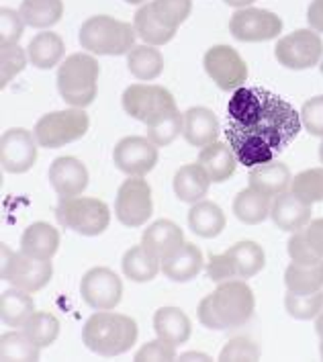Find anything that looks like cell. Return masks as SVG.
<instances>
[{
	"label": "cell",
	"instance_id": "obj_1",
	"mask_svg": "<svg viewBox=\"0 0 323 362\" xmlns=\"http://www.w3.org/2000/svg\"><path fill=\"white\" fill-rule=\"evenodd\" d=\"M254 309H256L254 291L242 279H233L219 283L217 288L199 303L196 317L209 329L225 332L246 325L254 315Z\"/></svg>",
	"mask_w": 323,
	"mask_h": 362
},
{
	"label": "cell",
	"instance_id": "obj_2",
	"mask_svg": "<svg viewBox=\"0 0 323 362\" xmlns=\"http://www.w3.org/2000/svg\"><path fill=\"white\" fill-rule=\"evenodd\" d=\"M82 342L98 356H119L137 342V324L129 315L96 311L82 327Z\"/></svg>",
	"mask_w": 323,
	"mask_h": 362
},
{
	"label": "cell",
	"instance_id": "obj_3",
	"mask_svg": "<svg viewBox=\"0 0 323 362\" xmlns=\"http://www.w3.org/2000/svg\"><path fill=\"white\" fill-rule=\"evenodd\" d=\"M135 27L125 21L96 15L82 23L80 45L96 56H123L135 45Z\"/></svg>",
	"mask_w": 323,
	"mask_h": 362
},
{
	"label": "cell",
	"instance_id": "obj_4",
	"mask_svg": "<svg viewBox=\"0 0 323 362\" xmlns=\"http://www.w3.org/2000/svg\"><path fill=\"white\" fill-rule=\"evenodd\" d=\"M98 62L93 54H72L66 57L57 70V90L59 96L76 109L93 105L96 98Z\"/></svg>",
	"mask_w": 323,
	"mask_h": 362
},
{
	"label": "cell",
	"instance_id": "obj_5",
	"mask_svg": "<svg viewBox=\"0 0 323 362\" xmlns=\"http://www.w3.org/2000/svg\"><path fill=\"white\" fill-rule=\"evenodd\" d=\"M301 127H303L301 115L297 113L285 98L268 93L266 103H264V111L260 115V119L254 125L244 127V129L268 139L274 146V150L281 153L299 135Z\"/></svg>",
	"mask_w": 323,
	"mask_h": 362
},
{
	"label": "cell",
	"instance_id": "obj_6",
	"mask_svg": "<svg viewBox=\"0 0 323 362\" xmlns=\"http://www.w3.org/2000/svg\"><path fill=\"white\" fill-rule=\"evenodd\" d=\"M56 219L61 228L86 238H95L109 229L111 211L105 201L95 197H68L59 199Z\"/></svg>",
	"mask_w": 323,
	"mask_h": 362
},
{
	"label": "cell",
	"instance_id": "obj_7",
	"mask_svg": "<svg viewBox=\"0 0 323 362\" xmlns=\"http://www.w3.org/2000/svg\"><path fill=\"white\" fill-rule=\"evenodd\" d=\"M266 262L264 250L256 242H237L223 254H213L207 264V272L213 283H225L233 279H252Z\"/></svg>",
	"mask_w": 323,
	"mask_h": 362
},
{
	"label": "cell",
	"instance_id": "obj_8",
	"mask_svg": "<svg viewBox=\"0 0 323 362\" xmlns=\"http://www.w3.org/2000/svg\"><path fill=\"white\" fill-rule=\"evenodd\" d=\"M90 127V119L82 109H66V111H54L43 115L35 123L33 135L41 148L56 150L64 148L72 141L82 139Z\"/></svg>",
	"mask_w": 323,
	"mask_h": 362
},
{
	"label": "cell",
	"instance_id": "obj_9",
	"mask_svg": "<svg viewBox=\"0 0 323 362\" xmlns=\"http://www.w3.org/2000/svg\"><path fill=\"white\" fill-rule=\"evenodd\" d=\"M274 56L278 64L288 70H309L322 62V35L313 29H297L278 39Z\"/></svg>",
	"mask_w": 323,
	"mask_h": 362
},
{
	"label": "cell",
	"instance_id": "obj_10",
	"mask_svg": "<svg viewBox=\"0 0 323 362\" xmlns=\"http://www.w3.org/2000/svg\"><path fill=\"white\" fill-rule=\"evenodd\" d=\"M153 213L152 189L143 176H131L125 180L114 199V215L125 228H141Z\"/></svg>",
	"mask_w": 323,
	"mask_h": 362
},
{
	"label": "cell",
	"instance_id": "obj_11",
	"mask_svg": "<svg viewBox=\"0 0 323 362\" xmlns=\"http://www.w3.org/2000/svg\"><path fill=\"white\" fill-rule=\"evenodd\" d=\"M54 267L49 260L29 256L27 252H15L6 262H2V279L11 286L27 291V293H37L43 286L52 281Z\"/></svg>",
	"mask_w": 323,
	"mask_h": 362
},
{
	"label": "cell",
	"instance_id": "obj_12",
	"mask_svg": "<svg viewBox=\"0 0 323 362\" xmlns=\"http://www.w3.org/2000/svg\"><path fill=\"white\" fill-rule=\"evenodd\" d=\"M229 33L237 41H270L283 33V21L264 8H237L229 19Z\"/></svg>",
	"mask_w": 323,
	"mask_h": 362
},
{
	"label": "cell",
	"instance_id": "obj_13",
	"mask_svg": "<svg viewBox=\"0 0 323 362\" xmlns=\"http://www.w3.org/2000/svg\"><path fill=\"white\" fill-rule=\"evenodd\" d=\"M121 103L125 113L143 123H150L158 115L176 109L170 90L155 84H131L123 93Z\"/></svg>",
	"mask_w": 323,
	"mask_h": 362
},
{
	"label": "cell",
	"instance_id": "obj_14",
	"mask_svg": "<svg viewBox=\"0 0 323 362\" xmlns=\"http://www.w3.org/2000/svg\"><path fill=\"white\" fill-rule=\"evenodd\" d=\"M205 72L221 90H237L247 80V66L231 45H213L203 57Z\"/></svg>",
	"mask_w": 323,
	"mask_h": 362
},
{
	"label": "cell",
	"instance_id": "obj_15",
	"mask_svg": "<svg viewBox=\"0 0 323 362\" xmlns=\"http://www.w3.org/2000/svg\"><path fill=\"white\" fill-rule=\"evenodd\" d=\"M80 295L84 303L95 311H113L121 303L123 283L111 268H90L80 283Z\"/></svg>",
	"mask_w": 323,
	"mask_h": 362
},
{
	"label": "cell",
	"instance_id": "obj_16",
	"mask_svg": "<svg viewBox=\"0 0 323 362\" xmlns=\"http://www.w3.org/2000/svg\"><path fill=\"white\" fill-rule=\"evenodd\" d=\"M113 162L127 176H146L158 164V146L139 135L123 137L114 146Z\"/></svg>",
	"mask_w": 323,
	"mask_h": 362
},
{
	"label": "cell",
	"instance_id": "obj_17",
	"mask_svg": "<svg viewBox=\"0 0 323 362\" xmlns=\"http://www.w3.org/2000/svg\"><path fill=\"white\" fill-rule=\"evenodd\" d=\"M37 139L27 129L13 127L6 129L0 139V162L11 174H25L33 168L37 160Z\"/></svg>",
	"mask_w": 323,
	"mask_h": 362
},
{
	"label": "cell",
	"instance_id": "obj_18",
	"mask_svg": "<svg viewBox=\"0 0 323 362\" xmlns=\"http://www.w3.org/2000/svg\"><path fill=\"white\" fill-rule=\"evenodd\" d=\"M225 137H228L229 148H231V152L235 153L237 162L242 166H247V168L272 162L274 156L278 153L268 139L252 134L244 127H237L233 123L225 129Z\"/></svg>",
	"mask_w": 323,
	"mask_h": 362
},
{
	"label": "cell",
	"instance_id": "obj_19",
	"mask_svg": "<svg viewBox=\"0 0 323 362\" xmlns=\"http://www.w3.org/2000/svg\"><path fill=\"white\" fill-rule=\"evenodd\" d=\"M49 182L59 199L80 197L88 187V170L78 158L61 156L49 166Z\"/></svg>",
	"mask_w": 323,
	"mask_h": 362
},
{
	"label": "cell",
	"instance_id": "obj_20",
	"mask_svg": "<svg viewBox=\"0 0 323 362\" xmlns=\"http://www.w3.org/2000/svg\"><path fill=\"white\" fill-rule=\"evenodd\" d=\"M311 205L301 201L295 192L285 191L274 197L272 207H270V217L274 226L283 231H299L311 221Z\"/></svg>",
	"mask_w": 323,
	"mask_h": 362
},
{
	"label": "cell",
	"instance_id": "obj_21",
	"mask_svg": "<svg viewBox=\"0 0 323 362\" xmlns=\"http://www.w3.org/2000/svg\"><path fill=\"white\" fill-rule=\"evenodd\" d=\"M219 134H221L219 119L207 107H192L184 113L182 135L192 148H207L217 141Z\"/></svg>",
	"mask_w": 323,
	"mask_h": 362
},
{
	"label": "cell",
	"instance_id": "obj_22",
	"mask_svg": "<svg viewBox=\"0 0 323 362\" xmlns=\"http://www.w3.org/2000/svg\"><path fill=\"white\" fill-rule=\"evenodd\" d=\"M266 96L268 90H264V88L240 86L237 90H233L228 105V113L231 117V123H235L240 127L254 125L260 119L262 111H264Z\"/></svg>",
	"mask_w": 323,
	"mask_h": 362
},
{
	"label": "cell",
	"instance_id": "obj_23",
	"mask_svg": "<svg viewBox=\"0 0 323 362\" xmlns=\"http://www.w3.org/2000/svg\"><path fill=\"white\" fill-rule=\"evenodd\" d=\"M205 267L203 252L194 244H182L166 258H162V272L174 283H189L199 276V272Z\"/></svg>",
	"mask_w": 323,
	"mask_h": 362
},
{
	"label": "cell",
	"instance_id": "obj_24",
	"mask_svg": "<svg viewBox=\"0 0 323 362\" xmlns=\"http://www.w3.org/2000/svg\"><path fill=\"white\" fill-rule=\"evenodd\" d=\"M288 256L293 262L313 264L323 260V217L293 233L288 240Z\"/></svg>",
	"mask_w": 323,
	"mask_h": 362
},
{
	"label": "cell",
	"instance_id": "obj_25",
	"mask_svg": "<svg viewBox=\"0 0 323 362\" xmlns=\"http://www.w3.org/2000/svg\"><path fill=\"white\" fill-rule=\"evenodd\" d=\"M174 194L182 203H199L207 197L211 187V176L207 170L196 162V164H184L174 174Z\"/></svg>",
	"mask_w": 323,
	"mask_h": 362
},
{
	"label": "cell",
	"instance_id": "obj_26",
	"mask_svg": "<svg viewBox=\"0 0 323 362\" xmlns=\"http://www.w3.org/2000/svg\"><path fill=\"white\" fill-rule=\"evenodd\" d=\"M184 244V233L170 219H158L143 231L141 246L150 250L155 258H166L176 248Z\"/></svg>",
	"mask_w": 323,
	"mask_h": 362
},
{
	"label": "cell",
	"instance_id": "obj_27",
	"mask_svg": "<svg viewBox=\"0 0 323 362\" xmlns=\"http://www.w3.org/2000/svg\"><path fill=\"white\" fill-rule=\"evenodd\" d=\"M247 182L256 191L264 192L268 197H276L281 192L288 191V187L293 182V174H290L286 164L272 160V162H266V164H260V166L249 168Z\"/></svg>",
	"mask_w": 323,
	"mask_h": 362
},
{
	"label": "cell",
	"instance_id": "obj_28",
	"mask_svg": "<svg viewBox=\"0 0 323 362\" xmlns=\"http://www.w3.org/2000/svg\"><path fill=\"white\" fill-rule=\"evenodd\" d=\"M153 332L158 338L166 340V342L180 346L190 338L192 334V325L187 313L178 307H160L153 313Z\"/></svg>",
	"mask_w": 323,
	"mask_h": 362
},
{
	"label": "cell",
	"instance_id": "obj_29",
	"mask_svg": "<svg viewBox=\"0 0 323 362\" xmlns=\"http://www.w3.org/2000/svg\"><path fill=\"white\" fill-rule=\"evenodd\" d=\"M20 250L29 256L52 260L59 250V231L45 221L31 223L20 235Z\"/></svg>",
	"mask_w": 323,
	"mask_h": 362
},
{
	"label": "cell",
	"instance_id": "obj_30",
	"mask_svg": "<svg viewBox=\"0 0 323 362\" xmlns=\"http://www.w3.org/2000/svg\"><path fill=\"white\" fill-rule=\"evenodd\" d=\"M189 228L192 233L201 235V238H217L225 226H228V217L223 209L213 203V201H199L194 203L189 211Z\"/></svg>",
	"mask_w": 323,
	"mask_h": 362
},
{
	"label": "cell",
	"instance_id": "obj_31",
	"mask_svg": "<svg viewBox=\"0 0 323 362\" xmlns=\"http://www.w3.org/2000/svg\"><path fill=\"white\" fill-rule=\"evenodd\" d=\"M199 164L207 170V174L211 176V182H225L235 174L237 158L231 152L229 146L221 144V141H215L207 148H201Z\"/></svg>",
	"mask_w": 323,
	"mask_h": 362
},
{
	"label": "cell",
	"instance_id": "obj_32",
	"mask_svg": "<svg viewBox=\"0 0 323 362\" xmlns=\"http://www.w3.org/2000/svg\"><path fill=\"white\" fill-rule=\"evenodd\" d=\"M270 207H272V197L252 187L240 191L233 199V213L246 226H258L266 221L270 217Z\"/></svg>",
	"mask_w": 323,
	"mask_h": 362
},
{
	"label": "cell",
	"instance_id": "obj_33",
	"mask_svg": "<svg viewBox=\"0 0 323 362\" xmlns=\"http://www.w3.org/2000/svg\"><path fill=\"white\" fill-rule=\"evenodd\" d=\"M121 268H123L125 279L134 283H150L162 270V260L155 258L152 252L143 246H134L125 252L121 260Z\"/></svg>",
	"mask_w": 323,
	"mask_h": 362
},
{
	"label": "cell",
	"instance_id": "obj_34",
	"mask_svg": "<svg viewBox=\"0 0 323 362\" xmlns=\"http://www.w3.org/2000/svg\"><path fill=\"white\" fill-rule=\"evenodd\" d=\"M35 313V303L31 299V293L20 288H8L0 295V317L2 324L11 327H23L27 320Z\"/></svg>",
	"mask_w": 323,
	"mask_h": 362
},
{
	"label": "cell",
	"instance_id": "obj_35",
	"mask_svg": "<svg viewBox=\"0 0 323 362\" xmlns=\"http://www.w3.org/2000/svg\"><path fill=\"white\" fill-rule=\"evenodd\" d=\"M286 291L297 295H309L323 288V260L313 264L290 262L285 270Z\"/></svg>",
	"mask_w": 323,
	"mask_h": 362
},
{
	"label": "cell",
	"instance_id": "obj_36",
	"mask_svg": "<svg viewBox=\"0 0 323 362\" xmlns=\"http://www.w3.org/2000/svg\"><path fill=\"white\" fill-rule=\"evenodd\" d=\"M64 52H66L64 41L54 31L37 33L27 47L29 62L39 70H49V68L57 66L59 59L64 57Z\"/></svg>",
	"mask_w": 323,
	"mask_h": 362
},
{
	"label": "cell",
	"instance_id": "obj_37",
	"mask_svg": "<svg viewBox=\"0 0 323 362\" xmlns=\"http://www.w3.org/2000/svg\"><path fill=\"white\" fill-rule=\"evenodd\" d=\"M127 66L137 80L150 82L162 74L164 57L160 54V49H155L153 45H134L131 52L127 54Z\"/></svg>",
	"mask_w": 323,
	"mask_h": 362
},
{
	"label": "cell",
	"instance_id": "obj_38",
	"mask_svg": "<svg viewBox=\"0 0 323 362\" xmlns=\"http://www.w3.org/2000/svg\"><path fill=\"white\" fill-rule=\"evenodd\" d=\"M19 13L27 27L45 29L61 19L64 2L61 0H20Z\"/></svg>",
	"mask_w": 323,
	"mask_h": 362
},
{
	"label": "cell",
	"instance_id": "obj_39",
	"mask_svg": "<svg viewBox=\"0 0 323 362\" xmlns=\"http://www.w3.org/2000/svg\"><path fill=\"white\" fill-rule=\"evenodd\" d=\"M146 4L160 27L172 35H176L178 27L189 19L192 11V0H152Z\"/></svg>",
	"mask_w": 323,
	"mask_h": 362
},
{
	"label": "cell",
	"instance_id": "obj_40",
	"mask_svg": "<svg viewBox=\"0 0 323 362\" xmlns=\"http://www.w3.org/2000/svg\"><path fill=\"white\" fill-rule=\"evenodd\" d=\"M148 125V139L152 141L153 146L158 148H166L170 146L172 141L182 134L184 129V113L176 109H170L166 113L158 115L155 119H152Z\"/></svg>",
	"mask_w": 323,
	"mask_h": 362
},
{
	"label": "cell",
	"instance_id": "obj_41",
	"mask_svg": "<svg viewBox=\"0 0 323 362\" xmlns=\"http://www.w3.org/2000/svg\"><path fill=\"white\" fill-rule=\"evenodd\" d=\"M39 352H41V348L31 342L23 329L2 334V338H0V358L4 362L39 361Z\"/></svg>",
	"mask_w": 323,
	"mask_h": 362
},
{
	"label": "cell",
	"instance_id": "obj_42",
	"mask_svg": "<svg viewBox=\"0 0 323 362\" xmlns=\"http://www.w3.org/2000/svg\"><path fill=\"white\" fill-rule=\"evenodd\" d=\"M23 332L35 346L47 348L56 342L59 336V320L49 311H35L27 320V324L23 325Z\"/></svg>",
	"mask_w": 323,
	"mask_h": 362
},
{
	"label": "cell",
	"instance_id": "obj_43",
	"mask_svg": "<svg viewBox=\"0 0 323 362\" xmlns=\"http://www.w3.org/2000/svg\"><path fill=\"white\" fill-rule=\"evenodd\" d=\"M290 192L309 205L323 203V168H309L293 176Z\"/></svg>",
	"mask_w": 323,
	"mask_h": 362
},
{
	"label": "cell",
	"instance_id": "obj_44",
	"mask_svg": "<svg viewBox=\"0 0 323 362\" xmlns=\"http://www.w3.org/2000/svg\"><path fill=\"white\" fill-rule=\"evenodd\" d=\"M285 309L286 313L295 320H315L323 309V288L317 293H309V295H297L286 291L285 295Z\"/></svg>",
	"mask_w": 323,
	"mask_h": 362
},
{
	"label": "cell",
	"instance_id": "obj_45",
	"mask_svg": "<svg viewBox=\"0 0 323 362\" xmlns=\"http://www.w3.org/2000/svg\"><path fill=\"white\" fill-rule=\"evenodd\" d=\"M134 27L135 33L143 39L148 45H166L168 41L174 39L172 33H168L166 29H162L160 23L153 19V15L150 13V8H148L146 2H143V4L137 8V13H135Z\"/></svg>",
	"mask_w": 323,
	"mask_h": 362
},
{
	"label": "cell",
	"instance_id": "obj_46",
	"mask_svg": "<svg viewBox=\"0 0 323 362\" xmlns=\"http://www.w3.org/2000/svg\"><path fill=\"white\" fill-rule=\"evenodd\" d=\"M260 346L247 336L231 338L223 350L219 352V361H258L260 358Z\"/></svg>",
	"mask_w": 323,
	"mask_h": 362
},
{
	"label": "cell",
	"instance_id": "obj_47",
	"mask_svg": "<svg viewBox=\"0 0 323 362\" xmlns=\"http://www.w3.org/2000/svg\"><path fill=\"white\" fill-rule=\"evenodd\" d=\"M25 66H27V54H25L23 47H19V45L0 47V70H2L0 86L4 88Z\"/></svg>",
	"mask_w": 323,
	"mask_h": 362
},
{
	"label": "cell",
	"instance_id": "obj_48",
	"mask_svg": "<svg viewBox=\"0 0 323 362\" xmlns=\"http://www.w3.org/2000/svg\"><path fill=\"white\" fill-rule=\"evenodd\" d=\"M25 29V21L19 11L2 8L0 11V47L17 45Z\"/></svg>",
	"mask_w": 323,
	"mask_h": 362
},
{
	"label": "cell",
	"instance_id": "obj_49",
	"mask_svg": "<svg viewBox=\"0 0 323 362\" xmlns=\"http://www.w3.org/2000/svg\"><path fill=\"white\" fill-rule=\"evenodd\" d=\"M301 123L307 134L323 137V96H313L305 103L301 109Z\"/></svg>",
	"mask_w": 323,
	"mask_h": 362
},
{
	"label": "cell",
	"instance_id": "obj_50",
	"mask_svg": "<svg viewBox=\"0 0 323 362\" xmlns=\"http://www.w3.org/2000/svg\"><path fill=\"white\" fill-rule=\"evenodd\" d=\"M176 358V346L162 338L152 340V342L143 344L137 352H135V361L137 362H152V361H174Z\"/></svg>",
	"mask_w": 323,
	"mask_h": 362
},
{
	"label": "cell",
	"instance_id": "obj_51",
	"mask_svg": "<svg viewBox=\"0 0 323 362\" xmlns=\"http://www.w3.org/2000/svg\"><path fill=\"white\" fill-rule=\"evenodd\" d=\"M307 21L313 31L323 33V0H311L309 11H307Z\"/></svg>",
	"mask_w": 323,
	"mask_h": 362
},
{
	"label": "cell",
	"instance_id": "obj_52",
	"mask_svg": "<svg viewBox=\"0 0 323 362\" xmlns=\"http://www.w3.org/2000/svg\"><path fill=\"white\" fill-rule=\"evenodd\" d=\"M225 4H229V6H235V8H246V6H249L254 0H223Z\"/></svg>",
	"mask_w": 323,
	"mask_h": 362
},
{
	"label": "cell",
	"instance_id": "obj_53",
	"mask_svg": "<svg viewBox=\"0 0 323 362\" xmlns=\"http://www.w3.org/2000/svg\"><path fill=\"white\" fill-rule=\"evenodd\" d=\"M190 358H201V361H211L207 354H196V352H184L180 356V361H190Z\"/></svg>",
	"mask_w": 323,
	"mask_h": 362
},
{
	"label": "cell",
	"instance_id": "obj_54",
	"mask_svg": "<svg viewBox=\"0 0 323 362\" xmlns=\"http://www.w3.org/2000/svg\"><path fill=\"white\" fill-rule=\"evenodd\" d=\"M315 334L319 336V340H323V309L322 313L315 317Z\"/></svg>",
	"mask_w": 323,
	"mask_h": 362
},
{
	"label": "cell",
	"instance_id": "obj_55",
	"mask_svg": "<svg viewBox=\"0 0 323 362\" xmlns=\"http://www.w3.org/2000/svg\"><path fill=\"white\" fill-rule=\"evenodd\" d=\"M125 2H129V4H143L146 0H125Z\"/></svg>",
	"mask_w": 323,
	"mask_h": 362
},
{
	"label": "cell",
	"instance_id": "obj_56",
	"mask_svg": "<svg viewBox=\"0 0 323 362\" xmlns=\"http://www.w3.org/2000/svg\"><path fill=\"white\" fill-rule=\"evenodd\" d=\"M319 160H322V164H323V141H322V146H319Z\"/></svg>",
	"mask_w": 323,
	"mask_h": 362
},
{
	"label": "cell",
	"instance_id": "obj_57",
	"mask_svg": "<svg viewBox=\"0 0 323 362\" xmlns=\"http://www.w3.org/2000/svg\"><path fill=\"white\" fill-rule=\"evenodd\" d=\"M319 354H322V358H323V340H322V344H319Z\"/></svg>",
	"mask_w": 323,
	"mask_h": 362
},
{
	"label": "cell",
	"instance_id": "obj_58",
	"mask_svg": "<svg viewBox=\"0 0 323 362\" xmlns=\"http://www.w3.org/2000/svg\"><path fill=\"white\" fill-rule=\"evenodd\" d=\"M319 68H322V74H323V59H322V66H319Z\"/></svg>",
	"mask_w": 323,
	"mask_h": 362
}]
</instances>
